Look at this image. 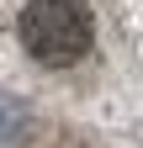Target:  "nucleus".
Returning a JSON list of instances; mask_svg holds the SVG:
<instances>
[{
  "label": "nucleus",
  "mask_w": 143,
  "mask_h": 148,
  "mask_svg": "<svg viewBox=\"0 0 143 148\" xmlns=\"http://www.w3.org/2000/svg\"><path fill=\"white\" fill-rule=\"evenodd\" d=\"M90 11L80 5V0H32V5L21 11V42L37 64L48 69H64L90 53Z\"/></svg>",
  "instance_id": "f257e3e1"
}]
</instances>
